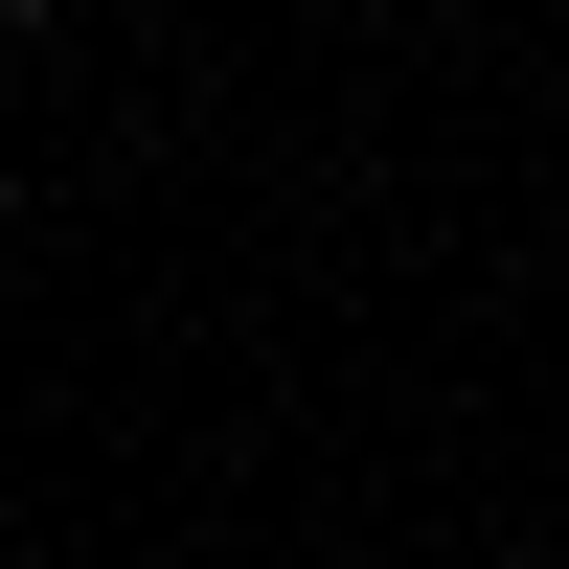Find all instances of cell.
Here are the masks:
<instances>
[{
  "label": "cell",
  "instance_id": "6da1fadb",
  "mask_svg": "<svg viewBox=\"0 0 569 569\" xmlns=\"http://www.w3.org/2000/svg\"><path fill=\"white\" fill-rule=\"evenodd\" d=\"M0 251H23V182H0Z\"/></svg>",
  "mask_w": 569,
  "mask_h": 569
}]
</instances>
